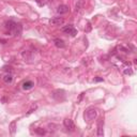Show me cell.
I'll use <instances>...</instances> for the list:
<instances>
[{"mask_svg": "<svg viewBox=\"0 0 137 137\" xmlns=\"http://www.w3.org/2000/svg\"><path fill=\"white\" fill-rule=\"evenodd\" d=\"M5 25H7L5 27L9 29V31H14V30H15V27H16L17 24H16V23H14V22H12V20H10V22H8Z\"/></svg>", "mask_w": 137, "mask_h": 137, "instance_id": "cell-9", "label": "cell"}, {"mask_svg": "<svg viewBox=\"0 0 137 137\" xmlns=\"http://www.w3.org/2000/svg\"><path fill=\"white\" fill-rule=\"evenodd\" d=\"M33 83L31 80H27V81H25L24 84H23V89L24 90H29V89H31L33 87Z\"/></svg>", "mask_w": 137, "mask_h": 137, "instance_id": "cell-10", "label": "cell"}, {"mask_svg": "<svg viewBox=\"0 0 137 137\" xmlns=\"http://www.w3.org/2000/svg\"><path fill=\"white\" fill-rule=\"evenodd\" d=\"M36 133L39 134V135H44L46 132H45V130H43V129H37L36 130Z\"/></svg>", "mask_w": 137, "mask_h": 137, "instance_id": "cell-13", "label": "cell"}, {"mask_svg": "<svg viewBox=\"0 0 137 137\" xmlns=\"http://www.w3.org/2000/svg\"><path fill=\"white\" fill-rule=\"evenodd\" d=\"M36 109H37V106H34L33 108H31V109H30V110H29V112H27V115H30V113H31V112H33V110H36Z\"/></svg>", "mask_w": 137, "mask_h": 137, "instance_id": "cell-16", "label": "cell"}, {"mask_svg": "<svg viewBox=\"0 0 137 137\" xmlns=\"http://www.w3.org/2000/svg\"><path fill=\"white\" fill-rule=\"evenodd\" d=\"M69 12V7L65 4H60L59 7L57 8V13L58 14H65Z\"/></svg>", "mask_w": 137, "mask_h": 137, "instance_id": "cell-6", "label": "cell"}, {"mask_svg": "<svg viewBox=\"0 0 137 137\" xmlns=\"http://www.w3.org/2000/svg\"><path fill=\"white\" fill-rule=\"evenodd\" d=\"M103 124H104L103 119H101V120L99 121V124H98V133H97V135H98V136H103V135H104Z\"/></svg>", "mask_w": 137, "mask_h": 137, "instance_id": "cell-7", "label": "cell"}, {"mask_svg": "<svg viewBox=\"0 0 137 137\" xmlns=\"http://www.w3.org/2000/svg\"><path fill=\"white\" fill-rule=\"evenodd\" d=\"M15 131H16V121H12L10 124V132L12 135L15 134Z\"/></svg>", "mask_w": 137, "mask_h": 137, "instance_id": "cell-12", "label": "cell"}, {"mask_svg": "<svg viewBox=\"0 0 137 137\" xmlns=\"http://www.w3.org/2000/svg\"><path fill=\"white\" fill-rule=\"evenodd\" d=\"M63 22H64V19L62 17H54V18L49 20V24L52 26H59V25H62Z\"/></svg>", "mask_w": 137, "mask_h": 137, "instance_id": "cell-5", "label": "cell"}, {"mask_svg": "<svg viewBox=\"0 0 137 137\" xmlns=\"http://www.w3.org/2000/svg\"><path fill=\"white\" fill-rule=\"evenodd\" d=\"M124 73H125L126 75H132V74H133V71L131 70V68H125Z\"/></svg>", "mask_w": 137, "mask_h": 137, "instance_id": "cell-14", "label": "cell"}, {"mask_svg": "<svg viewBox=\"0 0 137 137\" xmlns=\"http://www.w3.org/2000/svg\"><path fill=\"white\" fill-rule=\"evenodd\" d=\"M54 43H55V45H56V47H58V48H63L65 46L63 40H61V39H55Z\"/></svg>", "mask_w": 137, "mask_h": 137, "instance_id": "cell-8", "label": "cell"}, {"mask_svg": "<svg viewBox=\"0 0 137 137\" xmlns=\"http://www.w3.org/2000/svg\"><path fill=\"white\" fill-rule=\"evenodd\" d=\"M97 118V110H95L93 107H90L85 112V119H87L89 122L93 121Z\"/></svg>", "mask_w": 137, "mask_h": 137, "instance_id": "cell-1", "label": "cell"}, {"mask_svg": "<svg viewBox=\"0 0 137 137\" xmlns=\"http://www.w3.org/2000/svg\"><path fill=\"white\" fill-rule=\"evenodd\" d=\"M3 81L5 84H11L13 81V75L12 74H5L3 77Z\"/></svg>", "mask_w": 137, "mask_h": 137, "instance_id": "cell-11", "label": "cell"}, {"mask_svg": "<svg viewBox=\"0 0 137 137\" xmlns=\"http://www.w3.org/2000/svg\"><path fill=\"white\" fill-rule=\"evenodd\" d=\"M52 98L57 101H62L64 99V91L63 90H56L52 93Z\"/></svg>", "mask_w": 137, "mask_h": 137, "instance_id": "cell-4", "label": "cell"}, {"mask_svg": "<svg viewBox=\"0 0 137 137\" xmlns=\"http://www.w3.org/2000/svg\"><path fill=\"white\" fill-rule=\"evenodd\" d=\"M63 125H64V127L68 131H74L75 129V125H74V122H73L71 119H69V118H65L64 120H63Z\"/></svg>", "mask_w": 137, "mask_h": 137, "instance_id": "cell-3", "label": "cell"}, {"mask_svg": "<svg viewBox=\"0 0 137 137\" xmlns=\"http://www.w3.org/2000/svg\"><path fill=\"white\" fill-rule=\"evenodd\" d=\"M76 9H75V11L76 12H78V11L80 10V8H81V1H78V3H76V7H75Z\"/></svg>", "mask_w": 137, "mask_h": 137, "instance_id": "cell-15", "label": "cell"}, {"mask_svg": "<svg viewBox=\"0 0 137 137\" xmlns=\"http://www.w3.org/2000/svg\"><path fill=\"white\" fill-rule=\"evenodd\" d=\"M103 79H102V78H95V81H102Z\"/></svg>", "mask_w": 137, "mask_h": 137, "instance_id": "cell-17", "label": "cell"}, {"mask_svg": "<svg viewBox=\"0 0 137 137\" xmlns=\"http://www.w3.org/2000/svg\"><path fill=\"white\" fill-rule=\"evenodd\" d=\"M62 31H63V32H65V33H68V34H71L72 37L76 36V33H77L76 29H75L74 27H73L72 25H68V26H64V27L62 28Z\"/></svg>", "mask_w": 137, "mask_h": 137, "instance_id": "cell-2", "label": "cell"}]
</instances>
